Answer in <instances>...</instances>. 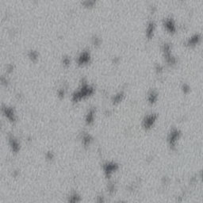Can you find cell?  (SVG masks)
<instances>
[{"mask_svg":"<svg viewBox=\"0 0 203 203\" xmlns=\"http://www.w3.org/2000/svg\"><path fill=\"white\" fill-rule=\"evenodd\" d=\"M48 157H49V159H52L53 157V154H52L51 152H49V153H48Z\"/></svg>","mask_w":203,"mask_h":203,"instance_id":"cell-13","label":"cell"},{"mask_svg":"<svg viewBox=\"0 0 203 203\" xmlns=\"http://www.w3.org/2000/svg\"><path fill=\"white\" fill-rule=\"evenodd\" d=\"M117 168V165L114 163H107L104 166V171L107 176H110V174Z\"/></svg>","mask_w":203,"mask_h":203,"instance_id":"cell-5","label":"cell"},{"mask_svg":"<svg viewBox=\"0 0 203 203\" xmlns=\"http://www.w3.org/2000/svg\"><path fill=\"white\" fill-rule=\"evenodd\" d=\"M91 137L90 135L88 134H85L83 136V144L84 145H88L89 144H90V142H91Z\"/></svg>","mask_w":203,"mask_h":203,"instance_id":"cell-10","label":"cell"},{"mask_svg":"<svg viewBox=\"0 0 203 203\" xmlns=\"http://www.w3.org/2000/svg\"><path fill=\"white\" fill-rule=\"evenodd\" d=\"M10 144H11V148H12V150L14 152H18L20 149V145H19V143L18 142V141L16 139H14L13 137H10Z\"/></svg>","mask_w":203,"mask_h":203,"instance_id":"cell-4","label":"cell"},{"mask_svg":"<svg viewBox=\"0 0 203 203\" xmlns=\"http://www.w3.org/2000/svg\"><path fill=\"white\" fill-rule=\"evenodd\" d=\"M2 111L4 113V114L6 115V117L10 119L11 122H15V115H14V112L13 109L9 108L5 106L2 108Z\"/></svg>","mask_w":203,"mask_h":203,"instance_id":"cell-3","label":"cell"},{"mask_svg":"<svg viewBox=\"0 0 203 203\" xmlns=\"http://www.w3.org/2000/svg\"><path fill=\"white\" fill-rule=\"evenodd\" d=\"M94 93V88L91 87V86H88L87 84L84 83L83 85H82V87L80 91L75 92L74 95H73L72 99L74 102H78L80 100L83 99L84 98L88 97L90 95H91Z\"/></svg>","mask_w":203,"mask_h":203,"instance_id":"cell-1","label":"cell"},{"mask_svg":"<svg viewBox=\"0 0 203 203\" xmlns=\"http://www.w3.org/2000/svg\"><path fill=\"white\" fill-rule=\"evenodd\" d=\"M90 60V55H89L88 53H83L80 55V56L79 57V64H85L86 63H88V61Z\"/></svg>","mask_w":203,"mask_h":203,"instance_id":"cell-6","label":"cell"},{"mask_svg":"<svg viewBox=\"0 0 203 203\" xmlns=\"http://www.w3.org/2000/svg\"><path fill=\"white\" fill-rule=\"evenodd\" d=\"M94 118H95V110L94 109H91L89 111L88 114L86 117V122L87 125H91L92 122H94Z\"/></svg>","mask_w":203,"mask_h":203,"instance_id":"cell-8","label":"cell"},{"mask_svg":"<svg viewBox=\"0 0 203 203\" xmlns=\"http://www.w3.org/2000/svg\"><path fill=\"white\" fill-rule=\"evenodd\" d=\"M164 27L166 29L170 32V33H174L175 31V24L172 18H168L164 22Z\"/></svg>","mask_w":203,"mask_h":203,"instance_id":"cell-2","label":"cell"},{"mask_svg":"<svg viewBox=\"0 0 203 203\" xmlns=\"http://www.w3.org/2000/svg\"><path fill=\"white\" fill-rule=\"evenodd\" d=\"M199 41H200V38H199L198 35H194L193 37H191V38L189 39V41H188L187 44H189V45H195V44H198Z\"/></svg>","mask_w":203,"mask_h":203,"instance_id":"cell-9","label":"cell"},{"mask_svg":"<svg viewBox=\"0 0 203 203\" xmlns=\"http://www.w3.org/2000/svg\"><path fill=\"white\" fill-rule=\"evenodd\" d=\"M179 1H181V2H184V1H186V0H179Z\"/></svg>","mask_w":203,"mask_h":203,"instance_id":"cell-14","label":"cell"},{"mask_svg":"<svg viewBox=\"0 0 203 203\" xmlns=\"http://www.w3.org/2000/svg\"><path fill=\"white\" fill-rule=\"evenodd\" d=\"M70 63V60H69L68 58H65L64 60V64H68Z\"/></svg>","mask_w":203,"mask_h":203,"instance_id":"cell-12","label":"cell"},{"mask_svg":"<svg viewBox=\"0 0 203 203\" xmlns=\"http://www.w3.org/2000/svg\"><path fill=\"white\" fill-rule=\"evenodd\" d=\"M69 201H71V202L79 201H80V198L77 194H72L71 197H70V198H69Z\"/></svg>","mask_w":203,"mask_h":203,"instance_id":"cell-11","label":"cell"},{"mask_svg":"<svg viewBox=\"0 0 203 203\" xmlns=\"http://www.w3.org/2000/svg\"><path fill=\"white\" fill-rule=\"evenodd\" d=\"M154 31H155L154 22H149V23H148V27H147V33H146V34H147V37H148L149 39H151V38L153 37V33H154Z\"/></svg>","mask_w":203,"mask_h":203,"instance_id":"cell-7","label":"cell"}]
</instances>
